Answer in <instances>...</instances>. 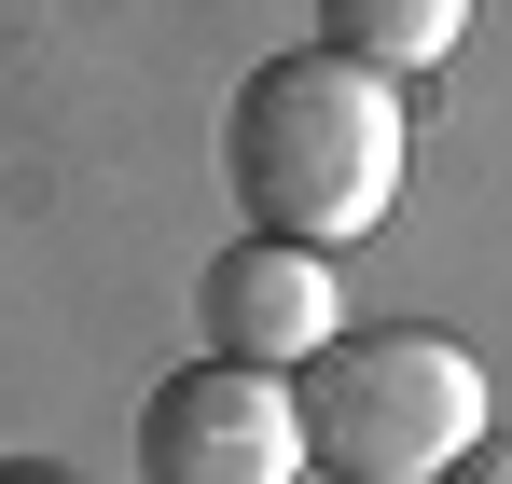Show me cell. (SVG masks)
<instances>
[{"label":"cell","mask_w":512,"mask_h":484,"mask_svg":"<svg viewBox=\"0 0 512 484\" xmlns=\"http://www.w3.org/2000/svg\"><path fill=\"white\" fill-rule=\"evenodd\" d=\"M429 484H512V443H499V429H485V443H457V457H443V471H429Z\"/></svg>","instance_id":"8992f818"},{"label":"cell","mask_w":512,"mask_h":484,"mask_svg":"<svg viewBox=\"0 0 512 484\" xmlns=\"http://www.w3.org/2000/svg\"><path fill=\"white\" fill-rule=\"evenodd\" d=\"M402 153H416V111L402 83L333 56V42H291L236 83L222 111V180H236V222L263 236H305V249H346L402 208Z\"/></svg>","instance_id":"6da1fadb"},{"label":"cell","mask_w":512,"mask_h":484,"mask_svg":"<svg viewBox=\"0 0 512 484\" xmlns=\"http://www.w3.org/2000/svg\"><path fill=\"white\" fill-rule=\"evenodd\" d=\"M291 415H305V471L333 484H429L457 443H485V360L457 332H333L305 374H291Z\"/></svg>","instance_id":"7a4b0ae2"},{"label":"cell","mask_w":512,"mask_h":484,"mask_svg":"<svg viewBox=\"0 0 512 484\" xmlns=\"http://www.w3.org/2000/svg\"><path fill=\"white\" fill-rule=\"evenodd\" d=\"M0 484H56V471H28V457H0Z\"/></svg>","instance_id":"52a82bcc"},{"label":"cell","mask_w":512,"mask_h":484,"mask_svg":"<svg viewBox=\"0 0 512 484\" xmlns=\"http://www.w3.org/2000/svg\"><path fill=\"white\" fill-rule=\"evenodd\" d=\"M457 28H471V0H319V42L360 56V70H388V83L443 70V56H457Z\"/></svg>","instance_id":"5b68a950"},{"label":"cell","mask_w":512,"mask_h":484,"mask_svg":"<svg viewBox=\"0 0 512 484\" xmlns=\"http://www.w3.org/2000/svg\"><path fill=\"white\" fill-rule=\"evenodd\" d=\"M346 332L333 305V249H305V236H222L208 263H194V346L208 360H263V374H305L319 346Z\"/></svg>","instance_id":"277c9868"},{"label":"cell","mask_w":512,"mask_h":484,"mask_svg":"<svg viewBox=\"0 0 512 484\" xmlns=\"http://www.w3.org/2000/svg\"><path fill=\"white\" fill-rule=\"evenodd\" d=\"M139 484H305V415L263 360H180L139 402Z\"/></svg>","instance_id":"3957f363"}]
</instances>
